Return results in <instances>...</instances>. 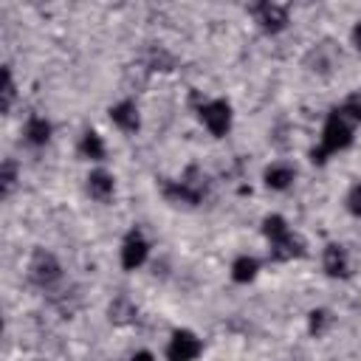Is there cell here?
<instances>
[{
    "instance_id": "7",
    "label": "cell",
    "mask_w": 361,
    "mask_h": 361,
    "mask_svg": "<svg viewBox=\"0 0 361 361\" xmlns=\"http://www.w3.org/2000/svg\"><path fill=\"white\" fill-rule=\"evenodd\" d=\"M147 257H149V243H147V237H144L138 228H130L127 237H124V243H121V265H124L127 271H135V268H141V265L147 262Z\"/></svg>"
},
{
    "instance_id": "17",
    "label": "cell",
    "mask_w": 361,
    "mask_h": 361,
    "mask_svg": "<svg viewBox=\"0 0 361 361\" xmlns=\"http://www.w3.org/2000/svg\"><path fill=\"white\" fill-rule=\"evenodd\" d=\"M79 152L85 155V158H90V161H104V141H102V135L96 133V130H87L85 135H82V141H79Z\"/></svg>"
},
{
    "instance_id": "16",
    "label": "cell",
    "mask_w": 361,
    "mask_h": 361,
    "mask_svg": "<svg viewBox=\"0 0 361 361\" xmlns=\"http://www.w3.org/2000/svg\"><path fill=\"white\" fill-rule=\"evenodd\" d=\"M333 113H338L344 121H350L353 127L355 124H361V90H353L350 96H344L336 107H333Z\"/></svg>"
},
{
    "instance_id": "18",
    "label": "cell",
    "mask_w": 361,
    "mask_h": 361,
    "mask_svg": "<svg viewBox=\"0 0 361 361\" xmlns=\"http://www.w3.org/2000/svg\"><path fill=\"white\" fill-rule=\"evenodd\" d=\"M288 231H290V226H288V220L282 214H268L262 220V237L268 240V245L276 243V240H282Z\"/></svg>"
},
{
    "instance_id": "4",
    "label": "cell",
    "mask_w": 361,
    "mask_h": 361,
    "mask_svg": "<svg viewBox=\"0 0 361 361\" xmlns=\"http://www.w3.org/2000/svg\"><path fill=\"white\" fill-rule=\"evenodd\" d=\"M248 14L254 17V23L265 31V34H279L282 28H288V6L282 3H271V0H262V3H254L248 6Z\"/></svg>"
},
{
    "instance_id": "11",
    "label": "cell",
    "mask_w": 361,
    "mask_h": 361,
    "mask_svg": "<svg viewBox=\"0 0 361 361\" xmlns=\"http://www.w3.org/2000/svg\"><path fill=\"white\" fill-rule=\"evenodd\" d=\"M299 257H305V240L296 231H288L282 240L271 243V259L288 262V259H299Z\"/></svg>"
},
{
    "instance_id": "5",
    "label": "cell",
    "mask_w": 361,
    "mask_h": 361,
    "mask_svg": "<svg viewBox=\"0 0 361 361\" xmlns=\"http://www.w3.org/2000/svg\"><path fill=\"white\" fill-rule=\"evenodd\" d=\"M197 113H200V121L206 124V130L214 138H223L231 130V104L226 99H209L197 107Z\"/></svg>"
},
{
    "instance_id": "14",
    "label": "cell",
    "mask_w": 361,
    "mask_h": 361,
    "mask_svg": "<svg viewBox=\"0 0 361 361\" xmlns=\"http://www.w3.org/2000/svg\"><path fill=\"white\" fill-rule=\"evenodd\" d=\"M259 274V259L251 257V254H240L234 262H231V279L240 282V285H248L254 282Z\"/></svg>"
},
{
    "instance_id": "12",
    "label": "cell",
    "mask_w": 361,
    "mask_h": 361,
    "mask_svg": "<svg viewBox=\"0 0 361 361\" xmlns=\"http://www.w3.org/2000/svg\"><path fill=\"white\" fill-rule=\"evenodd\" d=\"M113 192H116V180H113L110 172H104V169H93V172L87 175V195H90L93 200L104 203V200L113 197Z\"/></svg>"
},
{
    "instance_id": "22",
    "label": "cell",
    "mask_w": 361,
    "mask_h": 361,
    "mask_svg": "<svg viewBox=\"0 0 361 361\" xmlns=\"http://www.w3.org/2000/svg\"><path fill=\"white\" fill-rule=\"evenodd\" d=\"M0 96H3V113H8L11 110V104H14V79H11V68H3V90H0Z\"/></svg>"
},
{
    "instance_id": "20",
    "label": "cell",
    "mask_w": 361,
    "mask_h": 361,
    "mask_svg": "<svg viewBox=\"0 0 361 361\" xmlns=\"http://www.w3.org/2000/svg\"><path fill=\"white\" fill-rule=\"evenodd\" d=\"M147 68L149 71H172L175 68V56L166 51V48H152L149 54H147Z\"/></svg>"
},
{
    "instance_id": "6",
    "label": "cell",
    "mask_w": 361,
    "mask_h": 361,
    "mask_svg": "<svg viewBox=\"0 0 361 361\" xmlns=\"http://www.w3.org/2000/svg\"><path fill=\"white\" fill-rule=\"evenodd\" d=\"M203 344L192 330H175L166 344V361H195Z\"/></svg>"
},
{
    "instance_id": "23",
    "label": "cell",
    "mask_w": 361,
    "mask_h": 361,
    "mask_svg": "<svg viewBox=\"0 0 361 361\" xmlns=\"http://www.w3.org/2000/svg\"><path fill=\"white\" fill-rule=\"evenodd\" d=\"M347 209H350V214L361 217V180L347 192Z\"/></svg>"
},
{
    "instance_id": "8",
    "label": "cell",
    "mask_w": 361,
    "mask_h": 361,
    "mask_svg": "<svg viewBox=\"0 0 361 361\" xmlns=\"http://www.w3.org/2000/svg\"><path fill=\"white\" fill-rule=\"evenodd\" d=\"M322 268L333 279H347L350 276V254H347V248L338 245V243H330L324 248V254H322Z\"/></svg>"
},
{
    "instance_id": "25",
    "label": "cell",
    "mask_w": 361,
    "mask_h": 361,
    "mask_svg": "<svg viewBox=\"0 0 361 361\" xmlns=\"http://www.w3.org/2000/svg\"><path fill=\"white\" fill-rule=\"evenodd\" d=\"M130 361H155V355H152V353H147V350H138L135 355H130Z\"/></svg>"
},
{
    "instance_id": "2",
    "label": "cell",
    "mask_w": 361,
    "mask_h": 361,
    "mask_svg": "<svg viewBox=\"0 0 361 361\" xmlns=\"http://www.w3.org/2000/svg\"><path fill=\"white\" fill-rule=\"evenodd\" d=\"M28 279H31L37 288L51 290V288L62 279V265H59V259H56L51 251L37 248V251L31 254V259H28Z\"/></svg>"
},
{
    "instance_id": "21",
    "label": "cell",
    "mask_w": 361,
    "mask_h": 361,
    "mask_svg": "<svg viewBox=\"0 0 361 361\" xmlns=\"http://www.w3.org/2000/svg\"><path fill=\"white\" fill-rule=\"evenodd\" d=\"M14 186H17V164L11 158H6L3 169H0V192H3V197H8L14 192Z\"/></svg>"
},
{
    "instance_id": "9",
    "label": "cell",
    "mask_w": 361,
    "mask_h": 361,
    "mask_svg": "<svg viewBox=\"0 0 361 361\" xmlns=\"http://www.w3.org/2000/svg\"><path fill=\"white\" fill-rule=\"evenodd\" d=\"M110 121H113L121 133H127V135L138 133V127H141L138 104H135L133 99H121L118 104H113V107H110Z\"/></svg>"
},
{
    "instance_id": "19",
    "label": "cell",
    "mask_w": 361,
    "mask_h": 361,
    "mask_svg": "<svg viewBox=\"0 0 361 361\" xmlns=\"http://www.w3.org/2000/svg\"><path fill=\"white\" fill-rule=\"evenodd\" d=\"M330 324H333V316H330V310H324V307H316V310H310V313H307V330H310V336L322 338V336L330 330Z\"/></svg>"
},
{
    "instance_id": "13",
    "label": "cell",
    "mask_w": 361,
    "mask_h": 361,
    "mask_svg": "<svg viewBox=\"0 0 361 361\" xmlns=\"http://www.w3.org/2000/svg\"><path fill=\"white\" fill-rule=\"evenodd\" d=\"M23 135H25V141H28L31 147H45L48 138H51V121H48L45 116H31V118L25 121Z\"/></svg>"
},
{
    "instance_id": "24",
    "label": "cell",
    "mask_w": 361,
    "mask_h": 361,
    "mask_svg": "<svg viewBox=\"0 0 361 361\" xmlns=\"http://www.w3.org/2000/svg\"><path fill=\"white\" fill-rule=\"evenodd\" d=\"M353 45H355V51L361 54V20L353 25Z\"/></svg>"
},
{
    "instance_id": "15",
    "label": "cell",
    "mask_w": 361,
    "mask_h": 361,
    "mask_svg": "<svg viewBox=\"0 0 361 361\" xmlns=\"http://www.w3.org/2000/svg\"><path fill=\"white\" fill-rule=\"evenodd\" d=\"M135 316H138V307L133 305L130 296H116L107 307V319L113 324H130V322H135Z\"/></svg>"
},
{
    "instance_id": "10",
    "label": "cell",
    "mask_w": 361,
    "mask_h": 361,
    "mask_svg": "<svg viewBox=\"0 0 361 361\" xmlns=\"http://www.w3.org/2000/svg\"><path fill=\"white\" fill-rule=\"evenodd\" d=\"M262 180H265L268 189H274V192H285V189L293 186V180H296V169H293L288 161H274V164L262 172Z\"/></svg>"
},
{
    "instance_id": "3",
    "label": "cell",
    "mask_w": 361,
    "mask_h": 361,
    "mask_svg": "<svg viewBox=\"0 0 361 361\" xmlns=\"http://www.w3.org/2000/svg\"><path fill=\"white\" fill-rule=\"evenodd\" d=\"M353 124L350 121H344L338 113H333L330 110V116H327V121H324V127H322V149L327 152V155H333V152H341V149H347L350 144H353Z\"/></svg>"
},
{
    "instance_id": "1",
    "label": "cell",
    "mask_w": 361,
    "mask_h": 361,
    "mask_svg": "<svg viewBox=\"0 0 361 361\" xmlns=\"http://www.w3.org/2000/svg\"><path fill=\"white\" fill-rule=\"evenodd\" d=\"M161 192L175 206H197L206 195V175L197 166H189L180 180H164Z\"/></svg>"
}]
</instances>
